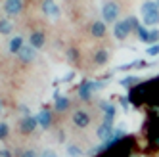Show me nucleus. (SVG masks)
Returning a JSON list of instances; mask_svg holds the SVG:
<instances>
[{"instance_id":"obj_1","label":"nucleus","mask_w":159,"mask_h":157,"mask_svg":"<svg viewBox=\"0 0 159 157\" xmlns=\"http://www.w3.org/2000/svg\"><path fill=\"white\" fill-rule=\"evenodd\" d=\"M142 21L144 27H153L159 23V6L155 0H146L142 4Z\"/></svg>"},{"instance_id":"obj_2","label":"nucleus","mask_w":159,"mask_h":157,"mask_svg":"<svg viewBox=\"0 0 159 157\" xmlns=\"http://www.w3.org/2000/svg\"><path fill=\"white\" fill-rule=\"evenodd\" d=\"M119 14H121V6L115 0H107V2L102 6V19H104L106 23H117Z\"/></svg>"},{"instance_id":"obj_3","label":"nucleus","mask_w":159,"mask_h":157,"mask_svg":"<svg viewBox=\"0 0 159 157\" xmlns=\"http://www.w3.org/2000/svg\"><path fill=\"white\" fill-rule=\"evenodd\" d=\"M71 123H73L75 128L84 130V128L90 127V123H92V115H90L86 109H77V111H73V115H71Z\"/></svg>"},{"instance_id":"obj_4","label":"nucleus","mask_w":159,"mask_h":157,"mask_svg":"<svg viewBox=\"0 0 159 157\" xmlns=\"http://www.w3.org/2000/svg\"><path fill=\"white\" fill-rule=\"evenodd\" d=\"M130 33H132V29H130V25H129L127 19L117 21V23L113 25V37H115L117 40H127Z\"/></svg>"},{"instance_id":"obj_5","label":"nucleus","mask_w":159,"mask_h":157,"mask_svg":"<svg viewBox=\"0 0 159 157\" xmlns=\"http://www.w3.org/2000/svg\"><path fill=\"white\" fill-rule=\"evenodd\" d=\"M37 127H39V121H37V117H33V115H25L23 119H21V123H19L21 134H31V132H35Z\"/></svg>"},{"instance_id":"obj_6","label":"nucleus","mask_w":159,"mask_h":157,"mask_svg":"<svg viewBox=\"0 0 159 157\" xmlns=\"http://www.w3.org/2000/svg\"><path fill=\"white\" fill-rule=\"evenodd\" d=\"M96 90L94 88V81H83L79 84V98L83 100V102H88L90 98H92V92Z\"/></svg>"},{"instance_id":"obj_7","label":"nucleus","mask_w":159,"mask_h":157,"mask_svg":"<svg viewBox=\"0 0 159 157\" xmlns=\"http://www.w3.org/2000/svg\"><path fill=\"white\" fill-rule=\"evenodd\" d=\"M40 10H42V14L48 16V17H58L60 16V6L56 4V0H42Z\"/></svg>"},{"instance_id":"obj_8","label":"nucleus","mask_w":159,"mask_h":157,"mask_svg":"<svg viewBox=\"0 0 159 157\" xmlns=\"http://www.w3.org/2000/svg\"><path fill=\"white\" fill-rule=\"evenodd\" d=\"M90 35H92L94 38H104L107 35V23H106L104 19L94 21V23L90 25Z\"/></svg>"},{"instance_id":"obj_9","label":"nucleus","mask_w":159,"mask_h":157,"mask_svg":"<svg viewBox=\"0 0 159 157\" xmlns=\"http://www.w3.org/2000/svg\"><path fill=\"white\" fill-rule=\"evenodd\" d=\"M17 58L23 63H31V61H35V58H37V50L33 48L31 44H25V46L17 52Z\"/></svg>"},{"instance_id":"obj_10","label":"nucleus","mask_w":159,"mask_h":157,"mask_svg":"<svg viewBox=\"0 0 159 157\" xmlns=\"http://www.w3.org/2000/svg\"><path fill=\"white\" fill-rule=\"evenodd\" d=\"M23 10V0H6L4 2V12L8 16H19Z\"/></svg>"},{"instance_id":"obj_11","label":"nucleus","mask_w":159,"mask_h":157,"mask_svg":"<svg viewBox=\"0 0 159 157\" xmlns=\"http://www.w3.org/2000/svg\"><path fill=\"white\" fill-rule=\"evenodd\" d=\"M29 44H31L35 50H40L44 44H46V35H44L42 31H33L31 37H29Z\"/></svg>"},{"instance_id":"obj_12","label":"nucleus","mask_w":159,"mask_h":157,"mask_svg":"<svg viewBox=\"0 0 159 157\" xmlns=\"http://www.w3.org/2000/svg\"><path fill=\"white\" fill-rule=\"evenodd\" d=\"M111 132H113V123H106V121H102V125L98 127L96 130V136L102 140V142H107V138L111 136Z\"/></svg>"},{"instance_id":"obj_13","label":"nucleus","mask_w":159,"mask_h":157,"mask_svg":"<svg viewBox=\"0 0 159 157\" xmlns=\"http://www.w3.org/2000/svg\"><path fill=\"white\" fill-rule=\"evenodd\" d=\"M37 121H39V127L40 128H44V130H46V128H50L52 127V111L50 109H42L40 111V113L37 115Z\"/></svg>"},{"instance_id":"obj_14","label":"nucleus","mask_w":159,"mask_h":157,"mask_svg":"<svg viewBox=\"0 0 159 157\" xmlns=\"http://www.w3.org/2000/svg\"><path fill=\"white\" fill-rule=\"evenodd\" d=\"M148 138V150L146 153L150 155V153H159V130L152 132L150 136H146Z\"/></svg>"},{"instance_id":"obj_15","label":"nucleus","mask_w":159,"mask_h":157,"mask_svg":"<svg viewBox=\"0 0 159 157\" xmlns=\"http://www.w3.org/2000/svg\"><path fill=\"white\" fill-rule=\"evenodd\" d=\"M102 111H104V121L106 123H113V119H115V113H117V107L109 104V102H102L100 104Z\"/></svg>"},{"instance_id":"obj_16","label":"nucleus","mask_w":159,"mask_h":157,"mask_svg":"<svg viewBox=\"0 0 159 157\" xmlns=\"http://www.w3.org/2000/svg\"><path fill=\"white\" fill-rule=\"evenodd\" d=\"M92 61H94V65H106L109 61V52L106 48H98L92 56Z\"/></svg>"},{"instance_id":"obj_17","label":"nucleus","mask_w":159,"mask_h":157,"mask_svg":"<svg viewBox=\"0 0 159 157\" xmlns=\"http://www.w3.org/2000/svg\"><path fill=\"white\" fill-rule=\"evenodd\" d=\"M71 105V100L69 98H65V96H58V98H54V109L58 111V113H63V111H67Z\"/></svg>"},{"instance_id":"obj_18","label":"nucleus","mask_w":159,"mask_h":157,"mask_svg":"<svg viewBox=\"0 0 159 157\" xmlns=\"http://www.w3.org/2000/svg\"><path fill=\"white\" fill-rule=\"evenodd\" d=\"M150 63L144 61V60H136L132 63H127V65H121L119 67V71H130V69H144V67H148Z\"/></svg>"},{"instance_id":"obj_19","label":"nucleus","mask_w":159,"mask_h":157,"mask_svg":"<svg viewBox=\"0 0 159 157\" xmlns=\"http://www.w3.org/2000/svg\"><path fill=\"white\" fill-rule=\"evenodd\" d=\"M23 46H25L23 37H14L12 40H10V54H17Z\"/></svg>"},{"instance_id":"obj_20","label":"nucleus","mask_w":159,"mask_h":157,"mask_svg":"<svg viewBox=\"0 0 159 157\" xmlns=\"http://www.w3.org/2000/svg\"><path fill=\"white\" fill-rule=\"evenodd\" d=\"M14 31V23L10 19H0V35H10Z\"/></svg>"},{"instance_id":"obj_21","label":"nucleus","mask_w":159,"mask_h":157,"mask_svg":"<svg viewBox=\"0 0 159 157\" xmlns=\"http://www.w3.org/2000/svg\"><path fill=\"white\" fill-rule=\"evenodd\" d=\"M140 83H142V81H140V78L136 77V75H130V77H127V78H123V81H121V84H123V86H127L129 90H130L132 86H136V84H140Z\"/></svg>"},{"instance_id":"obj_22","label":"nucleus","mask_w":159,"mask_h":157,"mask_svg":"<svg viewBox=\"0 0 159 157\" xmlns=\"http://www.w3.org/2000/svg\"><path fill=\"white\" fill-rule=\"evenodd\" d=\"M84 151H83V148L81 146H77V144H69L67 146V155L69 157H81Z\"/></svg>"},{"instance_id":"obj_23","label":"nucleus","mask_w":159,"mask_h":157,"mask_svg":"<svg viewBox=\"0 0 159 157\" xmlns=\"http://www.w3.org/2000/svg\"><path fill=\"white\" fill-rule=\"evenodd\" d=\"M148 46H153V44L159 42V29H150V33H148Z\"/></svg>"},{"instance_id":"obj_24","label":"nucleus","mask_w":159,"mask_h":157,"mask_svg":"<svg viewBox=\"0 0 159 157\" xmlns=\"http://www.w3.org/2000/svg\"><path fill=\"white\" fill-rule=\"evenodd\" d=\"M148 33H150V29L144 27V25H140V29L136 31V35H138V38H140L142 42H146V40H148Z\"/></svg>"},{"instance_id":"obj_25","label":"nucleus","mask_w":159,"mask_h":157,"mask_svg":"<svg viewBox=\"0 0 159 157\" xmlns=\"http://www.w3.org/2000/svg\"><path fill=\"white\" fill-rule=\"evenodd\" d=\"M8 134H10L8 123H0V140H6V138H8Z\"/></svg>"},{"instance_id":"obj_26","label":"nucleus","mask_w":159,"mask_h":157,"mask_svg":"<svg viewBox=\"0 0 159 157\" xmlns=\"http://www.w3.org/2000/svg\"><path fill=\"white\" fill-rule=\"evenodd\" d=\"M127 21H129V25H130L132 33H136V31L140 29V23H138V19H136L134 16H129V17H127Z\"/></svg>"},{"instance_id":"obj_27","label":"nucleus","mask_w":159,"mask_h":157,"mask_svg":"<svg viewBox=\"0 0 159 157\" xmlns=\"http://www.w3.org/2000/svg\"><path fill=\"white\" fill-rule=\"evenodd\" d=\"M146 54L150 56V58H153V56H159V42H157V44H153V46H148Z\"/></svg>"},{"instance_id":"obj_28","label":"nucleus","mask_w":159,"mask_h":157,"mask_svg":"<svg viewBox=\"0 0 159 157\" xmlns=\"http://www.w3.org/2000/svg\"><path fill=\"white\" fill-rule=\"evenodd\" d=\"M67 58L73 60V61H77V60H79V52H77V48H69V50H67Z\"/></svg>"},{"instance_id":"obj_29","label":"nucleus","mask_w":159,"mask_h":157,"mask_svg":"<svg viewBox=\"0 0 159 157\" xmlns=\"http://www.w3.org/2000/svg\"><path fill=\"white\" fill-rule=\"evenodd\" d=\"M19 157H39V153L35 150H23L19 153Z\"/></svg>"},{"instance_id":"obj_30","label":"nucleus","mask_w":159,"mask_h":157,"mask_svg":"<svg viewBox=\"0 0 159 157\" xmlns=\"http://www.w3.org/2000/svg\"><path fill=\"white\" fill-rule=\"evenodd\" d=\"M39 157H58V153H56L54 150H44Z\"/></svg>"},{"instance_id":"obj_31","label":"nucleus","mask_w":159,"mask_h":157,"mask_svg":"<svg viewBox=\"0 0 159 157\" xmlns=\"http://www.w3.org/2000/svg\"><path fill=\"white\" fill-rule=\"evenodd\" d=\"M119 104H121L123 109H129V104H130V102H129V98H125V96H123V98H119Z\"/></svg>"},{"instance_id":"obj_32","label":"nucleus","mask_w":159,"mask_h":157,"mask_svg":"<svg viewBox=\"0 0 159 157\" xmlns=\"http://www.w3.org/2000/svg\"><path fill=\"white\" fill-rule=\"evenodd\" d=\"M0 157H14V153L10 150H0Z\"/></svg>"},{"instance_id":"obj_33","label":"nucleus","mask_w":159,"mask_h":157,"mask_svg":"<svg viewBox=\"0 0 159 157\" xmlns=\"http://www.w3.org/2000/svg\"><path fill=\"white\" fill-rule=\"evenodd\" d=\"M0 113H2V100H0Z\"/></svg>"},{"instance_id":"obj_34","label":"nucleus","mask_w":159,"mask_h":157,"mask_svg":"<svg viewBox=\"0 0 159 157\" xmlns=\"http://www.w3.org/2000/svg\"><path fill=\"white\" fill-rule=\"evenodd\" d=\"M155 2H157V6H159V0H155Z\"/></svg>"}]
</instances>
